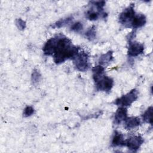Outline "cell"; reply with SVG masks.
Segmentation results:
<instances>
[{
  "label": "cell",
  "instance_id": "12",
  "mask_svg": "<svg viewBox=\"0 0 153 153\" xmlns=\"http://www.w3.org/2000/svg\"><path fill=\"white\" fill-rule=\"evenodd\" d=\"M125 140H124V137L123 134H121L120 132L115 131L114 134V136L112 137L111 145L114 147L118 146H121L124 145Z\"/></svg>",
  "mask_w": 153,
  "mask_h": 153
},
{
  "label": "cell",
  "instance_id": "4",
  "mask_svg": "<svg viewBox=\"0 0 153 153\" xmlns=\"http://www.w3.org/2000/svg\"><path fill=\"white\" fill-rule=\"evenodd\" d=\"M137 96L138 91L136 89H133L126 94L116 99L114 103L121 107L128 106L137 99Z\"/></svg>",
  "mask_w": 153,
  "mask_h": 153
},
{
  "label": "cell",
  "instance_id": "13",
  "mask_svg": "<svg viewBox=\"0 0 153 153\" xmlns=\"http://www.w3.org/2000/svg\"><path fill=\"white\" fill-rule=\"evenodd\" d=\"M112 54L113 53L112 51H109L107 53L101 55L99 60L100 65H106L110 63L113 59Z\"/></svg>",
  "mask_w": 153,
  "mask_h": 153
},
{
  "label": "cell",
  "instance_id": "19",
  "mask_svg": "<svg viewBox=\"0 0 153 153\" xmlns=\"http://www.w3.org/2000/svg\"><path fill=\"white\" fill-rule=\"evenodd\" d=\"M71 30L74 31L75 32H79L83 29V25L80 22H76L74 23L71 27Z\"/></svg>",
  "mask_w": 153,
  "mask_h": 153
},
{
  "label": "cell",
  "instance_id": "23",
  "mask_svg": "<svg viewBox=\"0 0 153 153\" xmlns=\"http://www.w3.org/2000/svg\"><path fill=\"white\" fill-rule=\"evenodd\" d=\"M91 3H93V5L96 6L97 9L100 11H102L103 7L105 5V1H94V2H91Z\"/></svg>",
  "mask_w": 153,
  "mask_h": 153
},
{
  "label": "cell",
  "instance_id": "9",
  "mask_svg": "<svg viewBox=\"0 0 153 153\" xmlns=\"http://www.w3.org/2000/svg\"><path fill=\"white\" fill-rule=\"evenodd\" d=\"M127 117V110L125 107L120 106L115 114L114 122L116 124H120L123 121H125Z\"/></svg>",
  "mask_w": 153,
  "mask_h": 153
},
{
  "label": "cell",
  "instance_id": "15",
  "mask_svg": "<svg viewBox=\"0 0 153 153\" xmlns=\"http://www.w3.org/2000/svg\"><path fill=\"white\" fill-rule=\"evenodd\" d=\"M72 20V17H71V16L67 17L66 19H61L54 23L53 27L59 28V27H63V26L68 25V23H69Z\"/></svg>",
  "mask_w": 153,
  "mask_h": 153
},
{
  "label": "cell",
  "instance_id": "8",
  "mask_svg": "<svg viewBox=\"0 0 153 153\" xmlns=\"http://www.w3.org/2000/svg\"><path fill=\"white\" fill-rule=\"evenodd\" d=\"M57 41V36L48 39L43 47V51L45 55H52L54 53L56 44Z\"/></svg>",
  "mask_w": 153,
  "mask_h": 153
},
{
  "label": "cell",
  "instance_id": "2",
  "mask_svg": "<svg viewBox=\"0 0 153 153\" xmlns=\"http://www.w3.org/2000/svg\"><path fill=\"white\" fill-rule=\"evenodd\" d=\"M93 79L96 87L98 90L108 92L114 85V80L107 76L102 74H93Z\"/></svg>",
  "mask_w": 153,
  "mask_h": 153
},
{
  "label": "cell",
  "instance_id": "20",
  "mask_svg": "<svg viewBox=\"0 0 153 153\" xmlns=\"http://www.w3.org/2000/svg\"><path fill=\"white\" fill-rule=\"evenodd\" d=\"M33 112H34L33 108L30 106H27L24 109L23 116L25 117H29V116L32 115L33 114Z\"/></svg>",
  "mask_w": 153,
  "mask_h": 153
},
{
  "label": "cell",
  "instance_id": "22",
  "mask_svg": "<svg viewBox=\"0 0 153 153\" xmlns=\"http://www.w3.org/2000/svg\"><path fill=\"white\" fill-rule=\"evenodd\" d=\"M93 74H102L104 73V68L101 65H97L94 66L92 69Z\"/></svg>",
  "mask_w": 153,
  "mask_h": 153
},
{
  "label": "cell",
  "instance_id": "10",
  "mask_svg": "<svg viewBox=\"0 0 153 153\" xmlns=\"http://www.w3.org/2000/svg\"><path fill=\"white\" fill-rule=\"evenodd\" d=\"M146 19L145 16L142 14H139L135 15L131 22L130 26H132L134 29H137L144 26L146 23Z\"/></svg>",
  "mask_w": 153,
  "mask_h": 153
},
{
  "label": "cell",
  "instance_id": "3",
  "mask_svg": "<svg viewBox=\"0 0 153 153\" xmlns=\"http://www.w3.org/2000/svg\"><path fill=\"white\" fill-rule=\"evenodd\" d=\"M73 59L75 66L78 71L84 72L88 69V56L85 51L78 52Z\"/></svg>",
  "mask_w": 153,
  "mask_h": 153
},
{
  "label": "cell",
  "instance_id": "7",
  "mask_svg": "<svg viewBox=\"0 0 153 153\" xmlns=\"http://www.w3.org/2000/svg\"><path fill=\"white\" fill-rule=\"evenodd\" d=\"M144 45L138 42H129L128 55L130 57H136L143 53Z\"/></svg>",
  "mask_w": 153,
  "mask_h": 153
},
{
  "label": "cell",
  "instance_id": "14",
  "mask_svg": "<svg viewBox=\"0 0 153 153\" xmlns=\"http://www.w3.org/2000/svg\"><path fill=\"white\" fill-rule=\"evenodd\" d=\"M152 106H149L142 115L143 120L145 123H149L151 124H152Z\"/></svg>",
  "mask_w": 153,
  "mask_h": 153
},
{
  "label": "cell",
  "instance_id": "6",
  "mask_svg": "<svg viewBox=\"0 0 153 153\" xmlns=\"http://www.w3.org/2000/svg\"><path fill=\"white\" fill-rule=\"evenodd\" d=\"M143 142V139L140 136H134L129 137L127 140H125L124 145L132 151H136Z\"/></svg>",
  "mask_w": 153,
  "mask_h": 153
},
{
  "label": "cell",
  "instance_id": "18",
  "mask_svg": "<svg viewBox=\"0 0 153 153\" xmlns=\"http://www.w3.org/2000/svg\"><path fill=\"white\" fill-rule=\"evenodd\" d=\"M41 79L40 73L36 69H35L32 74V81L33 84L38 83Z\"/></svg>",
  "mask_w": 153,
  "mask_h": 153
},
{
  "label": "cell",
  "instance_id": "11",
  "mask_svg": "<svg viewBox=\"0 0 153 153\" xmlns=\"http://www.w3.org/2000/svg\"><path fill=\"white\" fill-rule=\"evenodd\" d=\"M140 124V120L139 118L136 117H131L127 118L125 120V128L130 130L139 126Z\"/></svg>",
  "mask_w": 153,
  "mask_h": 153
},
{
  "label": "cell",
  "instance_id": "5",
  "mask_svg": "<svg viewBox=\"0 0 153 153\" xmlns=\"http://www.w3.org/2000/svg\"><path fill=\"white\" fill-rule=\"evenodd\" d=\"M134 4H130L127 8L123 10V11L119 16V22L122 25L129 27L131 26V22L135 16V11L134 10Z\"/></svg>",
  "mask_w": 153,
  "mask_h": 153
},
{
  "label": "cell",
  "instance_id": "17",
  "mask_svg": "<svg viewBox=\"0 0 153 153\" xmlns=\"http://www.w3.org/2000/svg\"><path fill=\"white\" fill-rule=\"evenodd\" d=\"M100 12H96L93 10H89L86 13L85 17L90 20H96L99 17Z\"/></svg>",
  "mask_w": 153,
  "mask_h": 153
},
{
  "label": "cell",
  "instance_id": "1",
  "mask_svg": "<svg viewBox=\"0 0 153 153\" xmlns=\"http://www.w3.org/2000/svg\"><path fill=\"white\" fill-rule=\"evenodd\" d=\"M79 48L74 45L71 41L66 36L57 35V41L53 60L56 64L63 63L68 59H74L78 54Z\"/></svg>",
  "mask_w": 153,
  "mask_h": 153
},
{
  "label": "cell",
  "instance_id": "21",
  "mask_svg": "<svg viewBox=\"0 0 153 153\" xmlns=\"http://www.w3.org/2000/svg\"><path fill=\"white\" fill-rule=\"evenodd\" d=\"M16 25L20 30H23L26 27V22L21 19H17L16 20Z\"/></svg>",
  "mask_w": 153,
  "mask_h": 153
},
{
  "label": "cell",
  "instance_id": "16",
  "mask_svg": "<svg viewBox=\"0 0 153 153\" xmlns=\"http://www.w3.org/2000/svg\"><path fill=\"white\" fill-rule=\"evenodd\" d=\"M96 33V27L94 26H93L87 30V31L85 32V36L87 38V39L91 41V40L95 39Z\"/></svg>",
  "mask_w": 153,
  "mask_h": 153
}]
</instances>
